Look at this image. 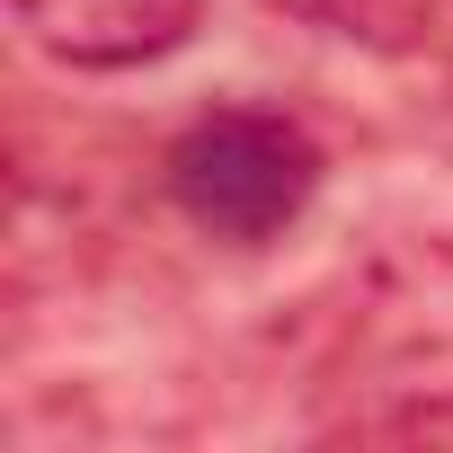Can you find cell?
Instances as JSON below:
<instances>
[{
    "label": "cell",
    "mask_w": 453,
    "mask_h": 453,
    "mask_svg": "<svg viewBox=\"0 0 453 453\" xmlns=\"http://www.w3.org/2000/svg\"><path fill=\"white\" fill-rule=\"evenodd\" d=\"M329 435H347V444H453V391H444V400H382V409H347Z\"/></svg>",
    "instance_id": "cell-4"
},
{
    "label": "cell",
    "mask_w": 453,
    "mask_h": 453,
    "mask_svg": "<svg viewBox=\"0 0 453 453\" xmlns=\"http://www.w3.org/2000/svg\"><path fill=\"white\" fill-rule=\"evenodd\" d=\"M267 10L329 45H356V54L453 63V0H267Z\"/></svg>",
    "instance_id": "cell-3"
},
{
    "label": "cell",
    "mask_w": 453,
    "mask_h": 453,
    "mask_svg": "<svg viewBox=\"0 0 453 453\" xmlns=\"http://www.w3.org/2000/svg\"><path fill=\"white\" fill-rule=\"evenodd\" d=\"M320 178H329V160H320L311 125L285 116V107H213L160 160L169 204L196 222L204 241H222V250L285 241L294 222L311 213Z\"/></svg>",
    "instance_id": "cell-1"
},
{
    "label": "cell",
    "mask_w": 453,
    "mask_h": 453,
    "mask_svg": "<svg viewBox=\"0 0 453 453\" xmlns=\"http://www.w3.org/2000/svg\"><path fill=\"white\" fill-rule=\"evenodd\" d=\"M10 19L63 72H142L204 27V0H10Z\"/></svg>",
    "instance_id": "cell-2"
}]
</instances>
